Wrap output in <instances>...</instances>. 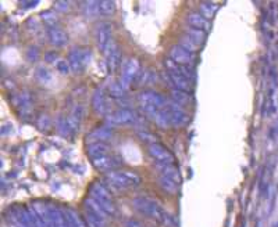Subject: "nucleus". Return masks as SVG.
Here are the masks:
<instances>
[{"label":"nucleus","instance_id":"1","mask_svg":"<svg viewBox=\"0 0 278 227\" xmlns=\"http://www.w3.org/2000/svg\"><path fill=\"white\" fill-rule=\"evenodd\" d=\"M132 205H134V208H137L139 212H142L143 215L152 217V219L157 220L166 226L175 227L174 217L171 216L156 199L149 197H138L132 201Z\"/></svg>","mask_w":278,"mask_h":227},{"label":"nucleus","instance_id":"2","mask_svg":"<svg viewBox=\"0 0 278 227\" xmlns=\"http://www.w3.org/2000/svg\"><path fill=\"white\" fill-rule=\"evenodd\" d=\"M104 180L111 187L119 188V190L137 187L142 182L140 176L131 170H111L104 175Z\"/></svg>","mask_w":278,"mask_h":227},{"label":"nucleus","instance_id":"3","mask_svg":"<svg viewBox=\"0 0 278 227\" xmlns=\"http://www.w3.org/2000/svg\"><path fill=\"white\" fill-rule=\"evenodd\" d=\"M90 198H93L109 215H113L116 212V207H114L111 194H110L109 190L104 187L103 184H100V183L92 184V187H90Z\"/></svg>","mask_w":278,"mask_h":227},{"label":"nucleus","instance_id":"4","mask_svg":"<svg viewBox=\"0 0 278 227\" xmlns=\"http://www.w3.org/2000/svg\"><path fill=\"white\" fill-rule=\"evenodd\" d=\"M149 154L152 158L155 159L156 165H174V155L170 152L164 146H161L159 143L150 144Z\"/></svg>","mask_w":278,"mask_h":227},{"label":"nucleus","instance_id":"5","mask_svg":"<svg viewBox=\"0 0 278 227\" xmlns=\"http://www.w3.org/2000/svg\"><path fill=\"white\" fill-rule=\"evenodd\" d=\"M170 60H173L174 62H177L179 65H192L195 64L196 61V56L195 53L189 51V50L184 49L182 46L179 45H175L170 49Z\"/></svg>","mask_w":278,"mask_h":227},{"label":"nucleus","instance_id":"6","mask_svg":"<svg viewBox=\"0 0 278 227\" xmlns=\"http://www.w3.org/2000/svg\"><path fill=\"white\" fill-rule=\"evenodd\" d=\"M139 101L142 106H146V107H152V108L156 109H166L167 107V101L163 96H160L159 93H155V91H143L139 94Z\"/></svg>","mask_w":278,"mask_h":227},{"label":"nucleus","instance_id":"7","mask_svg":"<svg viewBox=\"0 0 278 227\" xmlns=\"http://www.w3.org/2000/svg\"><path fill=\"white\" fill-rule=\"evenodd\" d=\"M95 35H96V42H98L99 49L104 53L106 50L109 49L110 45L113 43V40H111V27L109 24H100V25L96 27Z\"/></svg>","mask_w":278,"mask_h":227},{"label":"nucleus","instance_id":"8","mask_svg":"<svg viewBox=\"0 0 278 227\" xmlns=\"http://www.w3.org/2000/svg\"><path fill=\"white\" fill-rule=\"evenodd\" d=\"M139 71V62L135 59H129L124 62L122 67V75H121V86L125 89L128 88L129 83L132 82L134 76L138 74Z\"/></svg>","mask_w":278,"mask_h":227},{"label":"nucleus","instance_id":"9","mask_svg":"<svg viewBox=\"0 0 278 227\" xmlns=\"http://www.w3.org/2000/svg\"><path fill=\"white\" fill-rule=\"evenodd\" d=\"M92 162H93L95 168L99 169L102 172H106V173H107V172H111V170H114L117 166H120V161L116 158L114 155H111V152L92 159Z\"/></svg>","mask_w":278,"mask_h":227},{"label":"nucleus","instance_id":"10","mask_svg":"<svg viewBox=\"0 0 278 227\" xmlns=\"http://www.w3.org/2000/svg\"><path fill=\"white\" fill-rule=\"evenodd\" d=\"M135 115L132 111L129 109H119L116 112H113L110 115L107 121H109L111 125H128L131 122H134Z\"/></svg>","mask_w":278,"mask_h":227},{"label":"nucleus","instance_id":"11","mask_svg":"<svg viewBox=\"0 0 278 227\" xmlns=\"http://www.w3.org/2000/svg\"><path fill=\"white\" fill-rule=\"evenodd\" d=\"M169 117H170V123L173 126H182L188 122V117L187 114L179 108V107H171L169 109Z\"/></svg>","mask_w":278,"mask_h":227},{"label":"nucleus","instance_id":"12","mask_svg":"<svg viewBox=\"0 0 278 227\" xmlns=\"http://www.w3.org/2000/svg\"><path fill=\"white\" fill-rule=\"evenodd\" d=\"M188 22L193 30H202V32H203V30H208V27H210L208 21L206 20L200 13H192V14H189Z\"/></svg>","mask_w":278,"mask_h":227},{"label":"nucleus","instance_id":"13","mask_svg":"<svg viewBox=\"0 0 278 227\" xmlns=\"http://www.w3.org/2000/svg\"><path fill=\"white\" fill-rule=\"evenodd\" d=\"M111 136H113L111 129L107 128V126H102V128L95 129L89 136H88V138L90 137V140H92L93 143H103V141L109 140Z\"/></svg>","mask_w":278,"mask_h":227},{"label":"nucleus","instance_id":"14","mask_svg":"<svg viewBox=\"0 0 278 227\" xmlns=\"http://www.w3.org/2000/svg\"><path fill=\"white\" fill-rule=\"evenodd\" d=\"M88 154L92 159L110 154V148L104 143H90L88 147Z\"/></svg>","mask_w":278,"mask_h":227},{"label":"nucleus","instance_id":"15","mask_svg":"<svg viewBox=\"0 0 278 227\" xmlns=\"http://www.w3.org/2000/svg\"><path fill=\"white\" fill-rule=\"evenodd\" d=\"M48 35H49L50 42L56 46H61L67 42V35L59 28H50L48 30Z\"/></svg>","mask_w":278,"mask_h":227},{"label":"nucleus","instance_id":"16","mask_svg":"<svg viewBox=\"0 0 278 227\" xmlns=\"http://www.w3.org/2000/svg\"><path fill=\"white\" fill-rule=\"evenodd\" d=\"M160 186L161 188L164 190V191H167V193H171V194H174V193H177V190L179 187V182L177 180H174V179L171 178H167V176H160Z\"/></svg>","mask_w":278,"mask_h":227},{"label":"nucleus","instance_id":"17","mask_svg":"<svg viewBox=\"0 0 278 227\" xmlns=\"http://www.w3.org/2000/svg\"><path fill=\"white\" fill-rule=\"evenodd\" d=\"M93 108H95L96 112H99V114H103V112L106 111V108H107L102 90H100V91L98 90V91L95 93V96H93Z\"/></svg>","mask_w":278,"mask_h":227},{"label":"nucleus","instance_id":"18","mask_svg":"<svg viewBox=\"0 0 278 227\" xmlns=\"http://www.w3.org/2000/svg\"><path fill=\"white\" fill-rule=\"evenodd\" d=\"M85 217H87V220H88L89 227H106V222H107V220H106V219H102V217L95 215V213H92L88 209H87Z\"/></svg>","mask_w":278,"mask_h":227},{"label":"nucleus","instance_id":"19","mask_svg":"<svg viewBox=\"0 0 278 227\" xmlns=\"http://www.w3.org/2000/svg\"><path fill=\"white\" fill-rule=\"evenodd\" d=\"M187 33H188V38H191V39L193 40L195 43H198L199 46H200V43L205 40V33H203L202 30L189 28V30H187Z\"/></svg>","mask_w":278,"mask_h":227},{"label":"nucleus","instance_id":"20","mask_svg":"<svg viewBox=\"0 0 278 227\" xmlns=\"http://www.w3.org/2000/svg\"><path fill=\"white\" fill-rule=\"evenodd\" d=\"M179 46H182L184 49L189 50V51H192V53L198 51V47H199L198 43H195V42L191 39V38H188V36H185V38H182V39H181Z\"/></svg>","mask_w":278,"mask_h":227},{"label":"nucleus","instance_id":"21","mask_svg":"<svg viewBox=\"0 0 278 227\" xmlns=\"http://www.w3.org/2000/svg\"><path fill=\"white\" fill-rule=\"evenodd\" d=\"M98 6H99V13L102 14H111L116 10V6L113 1H99Z\"/></svg>","mask_w":278,"mask_h":227},{"label":"nucleus","instance_id":"22","mask_svg":"<svg viewBox=\"0 0 278 227\" xmlns=\"http://www.w3.org/2000/svg\"><path fill=\"white\" fill-rule=\"evenodd\" d=\"M173 97L177 101V104H184V103H187L189 100V94L187 93H182V90H175L174 93H173Z\"/></svg>","mask_w":278,"mask_h":227},{"label":"nucleus","instance_id":"23","mask_svg":"<svg viewBox=\"0 0 278 227\" xmlns=\"http://www.w3.org/2000/svg\"><path fill=\"white\" fill-rule=\"evenodd\" d=\"M211 6H213V4H208V3L200 4V14H202L206 20L211 18V15H213V13H214V11L211 10Z\"/></svg>","mask_w":278,"mask_h":227},{"label":"nucleus","instance_id":"24","mask_svg":"<svg viewBox=\"0 0 278 227\" xmlns=\"http://www.w3.org/2000/svg\"><path fill=\"white\" fill-rule=\"evenodd\" d=\"M139 137L142 138L143 141H150L152 144L157 143V136H155L153 133H150L148 130H145V132H139Z\"/></svg>","mask_w":278,"mask_h":227},{"label":"nucleus","instance_id":"25","mask_svg":"<svg viewBox=\"0 0 278 227\" xmlns=\"http://www.w3.org/2000/svg\"><path fill=\"white\" fill-rule=\"evenodd\" d=\"M110 93L114 97H122L124 96V88L121 85H113V86H110Z\"/></svg>","mask_w":278,"mask_h":227},{"label":"nucleus","instance_id":"26","mask_svg":"<svg viewBox=\"0 0 278 227\" xmlns=\"http://www.w3.org/2000/svg\"><path fill=\"white\" fill-rule=\"evenodd\" d=\"M42 18L46 21L49 25H52V24H56V21H57V17H54V14H53L52 11H46V13H43V14H42Z\"/></svg>","mask_w":278,"mask_h":227},{"label":"nucleus","instance_id":"27","mask_svg":"<svg viewBox=\"0 0 278 227\" xmlns=\"http://www.w3.org/2000/svg\"><path fill=\"white\" fill-rule=\"evenodd\" d=\"M56 67H57V69H59L61 74H69V64H67V61L60 60V61H57Z\"/></svg>","mask_w":278,"mask_h":227}]
</instances>
